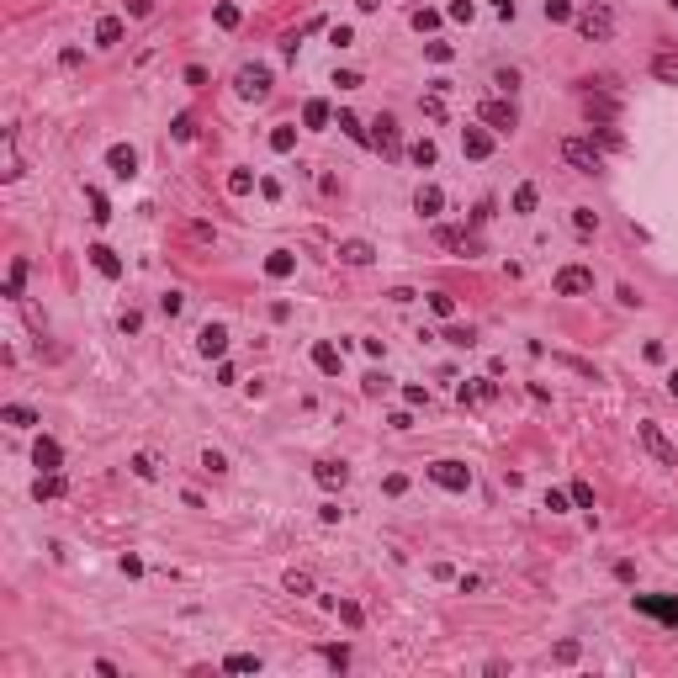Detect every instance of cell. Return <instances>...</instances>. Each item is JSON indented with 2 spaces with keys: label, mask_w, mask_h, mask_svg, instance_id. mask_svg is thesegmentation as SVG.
<instances>
[{
  "label": "cell",
  "mask_w": 678,
  "mask_h": 678,
  "mask_svg": "<svg viewBox=\"0 0 678 678\" xmlns=\"http://www.w3.org/2000/svg\"><path fill=\"white\" fill-rule=\"evenodd\" d=\"M302 122H308V128H323V122H329V107H323V101H308V107H302Z\"/></svg>",
  "instance_id": "cell-30"
},
{
  "label": "cell",
  "mask_w": 678,
  "mask_h": 678,
  "mask_svg": "<svg viewBox=\"0 0 678 678\" xmlns=\"http://www.w3.org/2000/svg\"><path fill=\"white\" fill-rule=\"evenodd\" d=\"M202 466H207L212 477H223V472H228V456H223V451H202Z\"/></svg>",
  "instance_id": "cell-35"
},
{
  "label": "cell",
  "mask_w": 678,
  "mask_h": 678,
  "mask_svg": "<svg viewBox=\"0 0 678 678\" xmlns=\"http://www.w3.org/2000/svg\"><path fill=\"white\" fill-rule=\"evenodd\" d=\"M572 503H578V509H594V488H588V482H572Z\"/></svg>",
  "instance_id": "cell-40"
},
{
  "label": "cell",
  "mask_w": 678,
  "mask_h": 678,
  "mask_svg": "<svg viewBox=\"0 0 678 678\" xmlns=\"http://www.w3.org/2000/svg\"><path fill=\"white\" fill-rule=\"evenodd\" d=\"M652 74H657V80H667V85H678V53H657V59H652Z\"/></svg>",
  "instance_id": "cell-22"
},
{
  "label": "cell",
  "mask_w": 678,
  "mask_h": 678,
  "mask_svg": "<svg viewBox=\"0 0 678 678\" xmlns=\"http://www.w3.org/2000/svg\"><path fill=\"white\" fill-rule=\"evenodd\" d=\"M217 27H228V32L238 27V6H233V0H223V6H217Z\"/></svg>",
  "instance_id": "cell-37"
},
{
  "label": "cell",
  "mask_w": 678,
  "mask_h": 678,
  "mask_svg": "<svg viewBox=\"0 0 678 678\" xmlns=\"http://www.w3.org/2000/svg\"><path fill=\"white\" fill-rule=\"evenodd\" d=\"M117 329H122V334H138V329H143V313H122Z\"/></svg>",
  "instance_id": "cell-48"
},
{
  "label": "cell",
  "mask_w": 678,
  "mask_h": 678,
  "mask_svg": "<svg viewBox=\"0 0 678 678\" xmlns=\"http://www.w3.org/2000/svg\"><path fill=\"white\" fill-rule=\"evenodd\" d=\"M339 128H345V133H350V138H355V143H366V128H360V122L350 117V111H339Z\"/></svg>",
  "instance_id": "cell-45"
},
{
  "label": "cell",
  "mask_w": 678,
  "mask_h": 678,
  "mask_svg": "<svg viewBox=\"0 0 678 678\" xmlns=\"http://www.w3.org/2000/svg\"><path fill=\"white\" fill-rule=\"evenodd\" d=\"M414 207H419L424 217H440V207H445V191H440V186H419Z\"/></svg>",
  "instance_id": "cell-18"
},
{
  "label": "cell",
  "mask_w": 678,
  "mask_h": 678,
  "mask_svg": "<svg viewBox=\"0 0 678 678\" xmlns=\"http://www.w3.org/2000/svg\"><path fill=\"white\" fill-rule=\"evenodd\" d=\"M546 16H551V22H567V16H572V0H546Z\"/></svg>",
  "instance_id": "cell-44"
},
{
  "label": "cell",
  "mask_w": 678,
  "mask_h": 678,
  "mask_svg": "<svg viewBox=\"0 0 678 678\" xmlns=\"http://www.w3.org/2000/svg\"><path fill=\"white\" fill-rule=\"evenodd\" d=\"M313 366L334 377V371H339V350H334V345H313Z\"/></svg>",
  "instance_id": "cell-25"
},
{
  "label": "cell",
  "mask_w": 678,
  "mask_h": 678,
  "mask_svg": "<svg viewBox=\"0 0 678 678\" xmlns=\"http://www.w3.org/2000/svg\"><path fill=\"white\" fill-rule=\"evenodd\" d=\"M667 393H673V398H678V371H667Z\"/></svg>",
  "instance_id": "cell-56"
},
{
  "label": "cell",
  "mask_w": 678,
  "mask_h": 678,
  "mask_svg": "<svg viewBox=\"0 0 678 678\" xmlns=\"http://www.w3.org/2000/svg\"><path fill=\"white\" fill-rule=\"evenodd\" d=\"M562 159H567L578 175H599V154H594V143H583V138H562Z\"/></svg>",
  "instance_id": "cell-4"
},
{
  "label": "cell",
  "mask_w": 678,
  "mask_h": 678,
  "mask_svg": "<svg viewBox=\"0 0 678 678\" xmlns=\"http://www.w3.org/2000/svg\"><path fill=\"white\" fill-rule=\"evenodd\" d=\"M461 149H466V159H488V154H493V138H488L482 128H466V133H461Z\"/></svg>",
  "instance_id": "cell-14"
},
{
  "label": "cell",
  "mask_w": 678,
  "mask_h": 678,
  "mask_svg": "<svg viewBox=\"0 0 678 678\" xmlns=\"http://www.w3.org/2000/svg\"><path fill=\"white\" fill-rule=\"evenodd\" d=\"M223 667L228 673H260V657L255 652H233V657H223Z\"/></svg>",
  "instance_id": "cell-23"
},
{
  "label": "cell",
  "mask_w": 678,
  "mask_h": 678,
  "mask_svg": "<svg viewBox=\"0 0 678 678\" xmlns=\"http://www.w3.org/2000/svg\"><path fill=\"white\" fill-rule=\"evenodd\" d=\"M286 594L308 599V594H313V578H308V572H297V567H292V572H286Z\"/></svg>",
  "instance_id": "cell-27"
},
{
  "label": "cell",
  "mask_w": 678,
  "mask_h": 678,
  "mask_svg": "<svg viewBox=\"0 0 678 678\" xmlns=\"http://www.w3.org/2000/svg\"><path fill=\"white\" fill-rule=\"evenodd\" d=\"M107 165H111V175H117V180H133V175H138V154H133L128 143H111V149H107Z\"/></svg>",
  "instance_id": "cell-10"
},
{
  "label": "cell",
  "mask_w": 678,
  "mask_h": 678,
  "mask_svg": "<svg viewBox=\"0 0 678 678\" xmlns=\"http://www.w3.org/2000/svg\"><path fill=\"white\" fill-rule=\"evenodd\" d=\"M95 43H101V48H117L122 43V16H101V22H95Z\"/></svg>",
  "instance_id": "cell-20"
},
{
  "label": "cell",
  "mask_w": 678,
  "mask_h": 678,
  "mask_svg": "<svg viewBox=\"0 0 678 678\" xmlns=\"http://www.w3.org/2000/svg\"><path fill=\"white\" fill-rule=\"evenodd\" d=\"M329 43H334V48H350V43H355V32H350V27H334Z\"/></svg>",
  "instance_id": "cell-51"
},
{
  "label": "cell",
  "mask_w": 678,
  "mask_h": 678,
  "mask_svg": "<svg viewBox=\"0 0 678 678\" xmlns=\"http://www.w3.org/2000/svg\"><path fill=\"white\" fill-rule=\"evenodd\" d=\"M667 6H673V11H678V0H667Z\"/></svg>",
  "instance_id": "cell-57"
},
{
  "label": "cell",
  "mask_w": 678,
  "mask_h": 678,
  "mask_svg": "<svg viewBox=\"0 0 678 678\" xmlns=\"http://www.w3.org/2000/svg\"><path fill=\"white\" fill-rule=\"evenodd\" d=\"M435 159H440V154H435V143H429V138H419V143H414V165H419V170H429Z\"/></svg>",
  "instance_id": "cell-29"
},
{
  "label": "cell",
  "mask_w": 678,
  "mask_h": 678,
  "mask_svg": "<svg viewBox=\"0 0 678 678\" xmlns=\"http://www.w3.org/2000/svg\"><path fill=\"white\" fill-rule=\"evenodd\" d=\"M292 143H297V133H292V128H276L271 133V149H276V154H292Z\"/></svg>",
  "instance_id": "cell-33"
},
{
  "label": "cell",
  "mask_w": 678,
  "mask_h": 678,
  "mask_svg": "<svg viewBox=\"0 0 678 678\" xmlns=\"http://www.w3.org/2000/svg\"><path fill=\"white\" fill-rule=\"evenodd\" d=\"M572 223H578V233H594V228H599V217L588 212V207H578V212H572Z\"/></svg>",
  "instance_id": "cell-42"
},
{
  "label": "cell",
  "mask_w": 678,
  "mask_h": 678,
  "mask_svg": "<svg viewBox=\"0 0 678 678\" xmlns=\"http://www.w3.org/2000/svg\"><path fill=\"white\" fill-rule=\"evenodd\" d=\"M85 196H90V217H95V223H107V217H111V207H107V196H101V191H85Z\"/></svg>",
  "instance_id": "cell-32"
},
{
  "label": "cell",
  "mask_w": 678,
  "mask_h": 678,
  "mask_svg": "<svg viewBox=\"0 0 678 678\" xmlns=\"http://www.w3.org/2000/svg\"><path fill=\"white\" fill-rule=\"evenodd\" d=\"M583 111H588V117H594V122H615V117H620L615 95H594V90L583 95Z\"/></svg>",
  "instance_id": "cell-13"
},
{
  "label": "cell",
  "mask_w": 678,
  "mask_h": 678,
  "mask_svg": "<svg viewBox=\"0 0 678 678\" xmlns=\"http://www.w3.org/2000/svg\"><path fill=\"white\" fill-rule=\"evenodd\" d=\"M233 85H238V95L265 101V95H271V69H265V64H244V69L233 74Z\"/></svg>",
  "instance_id": "cell-5"
},
{
  "label": "cell",
  "mask_w": 678,
  "mask_h": 678,
  "mask_svg": "<svg viewBox=\"0 0 678 678\" xmlns=\"http://www.w3.org/2000/svg\"><path fill=\"white\" fill-rule=\"evenodd\" d=\"M371 143H377V149H381L387 159H398V154H403V133H398V117H393V111H381V117L371 122Z\"/></svg>",
  "instance_id": "cell-3"
},
{
  "label": "cell",
  "mask_w": 678,
  "mask_h": 678,
  "mask_svg": "<svg viewBox=\"0 0 678 678\" xmlns=\"http://www.w3.org/2000/svg\"><path fill=\"white\" fill-rule=\"evenodd\" d=\"M451 16L456 22H472V0H451Z\"/></svg>",
  "instance_id": "cell-53"
},
{
  "label": "cell",
  "mask_w": 678,
  "mask_h": 678,
  "mask_svg": "<svg viewBox=\"0 0 678 678\" xmlns=\"http://www.w3.org/2000/svg\"><path fill=\"white\" fill-rule=\"evenodd\" d=\"M536 202H541V191L530 186V180H524V186L514 191V212H536Z\"/></svg>",
  "instance_id": "cell-26"
},
{
  "label": "cell",
  "mask_w": 678,
  "mask_h": 678,
  "mask_svg": "<svg viewBox=\"0 0 678 678\" xmlns=\"http://www.w3.org/2000/svg\"><path fill=\"white\" fill-rule=\"evenodd\" d=\"M429 477H435L445 493H466V488H472V472H466L461 461H435V466H429Z\"/></svg>",
  "instance_id": "cell-7"
},
{
  "label": "cell",
  "mask_w": 678,
  "mask_h": 678,
  "mask_svg": "<svg viewBox=\"0 0 678 678\" xmlns=\"http://www.w3.org/2000/svg\"><path fill=\"white\" fill-rule=\"evenodd\" d=\"M175 138L191 143V138H196V122H191V117H175Z\"/></svg>",
  "instance_id": "cell-49"
},
{
  "label": "cell",
  "mask_w": 678,
  "mask_h": 678,
  "mask_svg": "<svg viewBox=\"0 0 678 678\" xmlns=\"http://www.w3.org/2000/svg\"><path fill=\"white\" fill-rule=\"evenodd\" d=\"M250 186H255V180H250V170H233V175H228V191H233V196H244Z\"/></svg>",
  "instance_id": "cell-41"
},
{
  "label": "cell",
  "mask_w": 678,
  "mask_h": 678,
  "mask_svg": "<svg viewBox=\"0 0 678 678\" xmlns=\"http://www.w3.org/2000/svg\"><path fill=\"white\" fill-rule=\"evenodd\" d=\"M371 255H377V250H371L366 238H345V244H339V260H345V265H371Z\"/></svg>",
  "instance_id": "cell-19"
},
{
  "label": "cell",
  "mask_w": 678,
  "mask_h": 678,
  "mask_svg": "<svg viewBox=\"0 0 678 678\" xmlns=\"http://www.w3.org/2000/svg\"><path fill=\"white\" fill-rule=\"evenodd\" d=\"M339 620H345V625H360L366 615H360V604H350V599H345V604H339Z\"/></svg>",
  "instance_id": "cell-50"
},
{
  "label": "cell",
  "mask_w": 678,
  "mask_h": 678,
  "mask_svg": "<svg viewBox=\"0 0 678 678\" xmlns=\"http://www.w3.org/2000/svg\"><path fill=\"white\" fill-rule=\"evenodd\" d=\"M90 265H95L101 276H107V281H117V276H122V260L107 250V244H90Z\"/></svg>",
  "instance_id": "cell-16"
},
{
  "label": "cell",
  "mask_w": 678,
  "mask_h": 678,
  "mask_svg": "<svg viewBox=\"0 0 678 678\" xmlns=\"http://www.w3.org/2000/svg\"><path fill=\"white\" fill-rule=\"evenodd\" d=\"M477 117L488 122L493 133H514V128H520V111H514V101H482V107H477Z\"/></svg>",
  "instance_id": "cell-6"
},
{
  "label": "cell",
  "mask_w": 678,
  "mask_h": 678,
  "mask_svg": "<svg viewBox=\"0 0 678 678\" xmlns=\"http://www.w3.org/2000/svg\"><path fill=\"white\" fill-rule=\"evenodd\" d=\"M435 238H440L445 250H461V244H466V233H461V228H435Z\"/></svg>",
  "instance_id": "cell-36"
},
{
  "label": "cell",
  "mask_w": 678,
  "mask_h": 678,
  "mask_svg": "<svg viewBox=\"0 0 678 678\" xmlns=\"http://www.w3.org/2000/svg\"><path fill=\"white\" fill-rule=\"evenodd\" d=\"M578 652H583V646L567 636V642H557V652H551V657H557V663H578Z\"/></svg>",
  "instance_id": "cell-39"
},
{
  "label": "cell",
  "mask_w": 678,
  "mask_h": 678,
  "mask_svg": "<svg viewBox=\"0 0 678 678\" xmlns=\"http://www.w3.org/2000/svg\"><path fill=\"white\" fill-rule=\"evenodd\" d=\"M323 657H329V663L339 667V673H345V667H350V646H323Z\"/></svg>",
  "instance_id": "cell-43"
},
{
  "label": "cell",
  "mask_w": 678,
  "mask_h": 678,
  "mask_svg": "<svg viewBox=\"0 0 678 678\" xmlns=\"http://www.w3.org/2000/svg\"><path fill=\"white\" fill-rule=\"evenodd\" d=\"M64 493H69V482H64L59 472H48V477H37L32 482V499L43 503V499H64Z\"/></svg>",
  "instance_id": "cell-17"
},
{
  "label": "cell",
  "mask_w": 678,
  "mask_h": 678,
  "mask_svg": "<svg viewBox=\"0 0 678 678\" xmlns=\"http://www.w3.org/2000/svg\"><path fill=\"white\" fill-rule=\"evenodd\" d=\"M551 286H557V297H588V292H594V271H588V265H562V271L551 276Z\"/></svg>",
  "instance_id": "cell-1"
},
{
  "label": "cell",
  "mask_w": 678,
  "mask_h": 678,
  "mask_svg": "<svg viewBox=\"0 0 678 678\" xmlns=\"http://www.w3.org/2000/svg\"><path fill=\"white\" fill-rule=\"evenodd\" d=\"M419 107H424V117H429V122H445V95H440V90H429Z\"/></svg>",
  "instance_id": "cell-28"
},
{
  "label": "cell",
  "mask_w": 678,
  "mask_h": 678,
  "mask_svg": "<svg viewBox=\"0 0 678 678\" xmlns=\"http://www.w3.org/2000/svg\"><path fill=\"white\" fill-rule=\"evenodd\" d=\"M334 85H339V90H355L360 74H355V69H339V74H334Z\"/></svg>",
  "instance_id": "cell-52"
},
{
  "label": "cell",
  "mask_w": 678,
  "mask_h": 678,
  "mask_svg": "<svg viewBox=\"0 0 678 678\" xmlns=\"http://www.w3.org/2000/svg\"><path fill=\"white\" fill-rule=\"evenodd\" d=\"M631 604L642 609V615H657V620H667L678 631V599H652V594H631Z\"/></svg>",
  "instance_id": "cell-8"
},
{
  "label": "cell",
  "mask_w": 678,
  "mask_h": 678,
  "mask_svg": "<svg viewBox=\"0 0 678 678\" xmlns=\"http://www.w3.org/2000/svg\"><path fill=\"white\" fill-rule=\"evenodd\" d=\"M0 419H6L11 429H32L37 424V414H32V408H22V403H6V408H0Z\"/></svg>",
  "instance_id": "cell-21"
},
{
  "label": "cell",
  "mask_w": 678,
  "mask_h": 678,
  "mask_svg": "<svg viewBox=\"0 0 678 678\" xmlns=\"http://www.w3.org/2000/svg\"><path fill=\"white\" fill-rule=\"evenodd\" d=\"M196 350H202L207 360H212V355H223V350H228V329H223V323H207V329L196 334Z\"/></svg>",
  "instance_id": "cell-11"
},
{
  "label": "cell",
  "mask_w": 678,
  "mask_h": 678,
  "mask_svg": "<svg viewBox=\"0 0 678 678\" xmlns=\"http://www.w3.org/2000/svg\"><path fill=\"white\" fill-rule=\"evenodd\" d=\"M180 308H186V297H180V292H165V297H159V313H165V318H175Z\"/></svg>",
  "instance_id": "cell-38"
},
{
  "label": "cell",
  "mask_w": 678,
  "mask_h": 678,
  "mask_svg": "<svg viewBox=\"0 0 678 678\" xmlns=\"http://www.w3.org/2000/svg\"><path fill=\"white\" fill-rule=\"evenodd\" d=\"M292 265H297V260H292V250H276L271 260H265V276H276V281H281V276H292Z\"/></svg>",
  "instance_id": "cell-24"
},
{
  "label": "cell",
  "mask_w": 678,
  "mask_h": 678,
  "mask_svg": "<svg viewBox=\"0 0 678 678\" xmlns=\"http://www.w3.org/2000/svg\"><path fill=\"white\" fill-rule=\"evenodd\" d=\"M414 27H419V32H435V27H440V16H435V11H414Z\"/></svg>",
  "instance_id": "cell-47"
},
{
  "label": "cell",
  "mask_w": 678,
  "mask_h": 678,
  "mask_svg": "<svg viewBox=\"0 0 678 678\" xmlns=\"http://www.w3.org/2000/svg\"><path fill=\"white\" fill-rule=\"evenodd\" d=\"M493 85H499L503 95H514L520 90V69H493Z\"/></svg>",
  "instance_id": "cell-31"
},
{
  "label": "cell",
  "mask_w": 678,
  "mask_h": 678,
  "mask_svg": "<svg viewBox=\"0 0 678 678\" xmlns=\"http://www.w3.org/2000/svg\"><path fill=\"white\" fill-rule=\"evenodd\" d=\"M557 360H562V366H567V371H583V377H594V381H599V371L588 366V360H578V355H557Z\"/></svg>",
  "instance_id": "cell-46"
},
{
  "label": "cell",
  "mask_w": 678,
  "mask_h": 678,
  "mask_svg": "<svg viewBox=\"0 0 678 678\" xmlns=\"http://www.w3.org/2000/svg\"><path fill=\"white\" fill-rule=\"evenodd\" d=\"M429 308L440 313V318H451V313H456V297H451V292H429Z\"/></svg>",
  "instance_id": "cell-34"
},
{
  "label": "cell",
  "mask_w": 678,
  "mask_h": 678,
  "mask_svg": "<svg viewBox=\"0 0 678 678\" xmlns=\"http://www.w3.org/2000/svg\"><path fill=\"white\" fill-rule=\"evenodd\" d=\"M128 11L133 16H149V11H154V0H128Z\"/></svg>",
  "instance_id": "cell-54"
},
{
  "label": "cell",
  "mask_w": 678,
  "mask_h": 678,
  "mask_svg": "<svg viewBox=\"0 0 678 678\" xmlns=\"http://www.w3.org/2000/svg\"><path fill=\"white\" fill-rule=\"evenodd\" d=\"M636 435H642V445H646V451H652V456H657L663 466H678V445H673V440L663 435V424H652V419H642V424H636Z\"/></svg>",
  "instance_id": "cell-2"
},
{
  "label": "cell",
  "mask_w": 678,
  "mask_h": 678,
  "mask_svg": "<svg viewBox=\"0 0 678 678\" xmlns=\"http://www.w3.org/2000/svg\"><path fill=\"white\" fill-rule=\"evenodd\" d=\"M578 32H583L588 43H604V37L615 32V16H609V11H583V16H578Z\"/></svg>",
  "instance_id": "cell-9"
},
{
  "label": "cell",
  "mask_w": 678,
  "mask_h": 678,
  "mask_svg": "<svg viewBox=\"0 0 678 678\" xmlns=\"http://www.w3.org/2000/svg\"><path fill=\"white\" fill-rule=\"evenodd\" d=\"M313 477H318V488H345V482H350V466L345 461H318V466H313Z\"/></svg>",
  "instance_id": "cell-12"
},
{
  "label": "cell",
  "mask_w": 678,
  "mask_h": 678,
  "mask_svg": "<svg viewBox=\"0 0 678 678\" xmlns=\"http://www.w3.org/2000/svg\"><path fill=\"white\" fill-rule=\"evenodd\" d=\"M32 461H37V466H43V472H59V461H64V451H59V440H48V435H43V440H37V445H32Z\"/></svg>",
  "instance_id": "cell-15"
},
{
  "label": "cell",
  "mask_w": 678,
  "mask_h": 678,
  "mask_svg": "<svg viewBox=\"0 0 678 678\" xmlns=\"http://www.w3.org/2000/svg\"><path fill=\"white\" fill-rule=\"evenodd\" d=\"M499 16L509 22V16H514V0H499Z\"/></svg>",
  "instance_id": "cell-55"
}]
</instances>
